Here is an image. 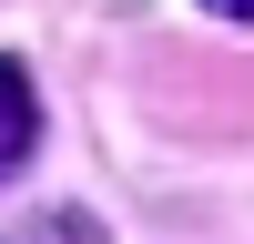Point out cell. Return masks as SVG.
I'll list each match as a JSON object with an SVG mask.
<instances>
[{
    "instance_id": "6da1fadb",
    "label": "cell",
    "mask_w": 254,
    "mask_h": 244,
    "mask_svg": "<svg viewBox=\"0 0 254 244\" xmlns=\"http://www.w3.org/2000/svg\"><path fill=\"white\" fill-rule=\"evenodd\" d=\"M31 142H41V102H31V71L20 61H0V183L31 163Z\"/></svg>"
},
{
    "instance_id": "7a4b0ae2",
    "label": "cell",
    "mask_w": 254,
    "mask_h": 244,
    "mask_svg": "<svg viewBox=\"0 0 254 244\" xmlns=\"http://www.w3.org/2000/svg\"><path fill=\"white\" fill-rule=\"evenodd\" d=\"M203 10H224V20H254V0H203Z\"/></svg>"
}]
</instances>
